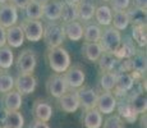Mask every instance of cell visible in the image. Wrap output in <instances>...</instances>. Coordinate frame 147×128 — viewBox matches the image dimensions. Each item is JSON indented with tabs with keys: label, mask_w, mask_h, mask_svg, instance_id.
Masks as SVG:
<instances>
[{
	"label": "cell",
	"mask_w": 147,
	"mask_h": 128,
	"mask_svg": "<svg viewBox=\"0 0 147 128\" xmlns=\"http://www.w3.org/2000/svg\"><path fill=\"white\" fill-rule=\"evenodd\" d=\"M46 58L50 69L54 73H58V74H63L70 67V62H72L69 53L63 46L49 49L46 54Z\"/></svg>",
	"instance_id": "cell-1"
},
{
	"label": "cell",
	"mask_w": 147,
	"mask_h": 128,
	"mask_svg": "<svg viewBox=\"0 0 147 128\" xmlns=\"http://www.w3.org/2000/svg\"><path fill=\"white\" fill-rule=\"evenodd\" d=\"M121 33L118 30H115L114 27L109 26L105 30L101 32V37H100V44L101 49H102L104 53H109L115 55V53L118 51L121 42Z\"/></svg>",
	"instance_id": "cell-2"
},
{
	"label": "cell",
	"mask_w": 147,
	"mask_h": 128,
	"mask_svg": "<svg viewBox=\"0 0 147 128\" xmlns=\"http://www.w3.org/2000/svg\"><path fill=\"white\" fill-rule=\"evenodd\" d=\"M45 44L49 49L61 46L63 41L65 40L63 31V24L59 22H49L46 26H44V35H42Z\"/></svg>",
	"instance_id": "cell-3"
},
{
	"label": "cell",
	"mask_w": 147,
	"mask_h": 128,
	"mask_svg": "<svg viewBox=\"0 0 147 128\" xmlns=\"http://www.w3.org/2000/svg\"><path fill=\"white\" fill-rule=\"evenodd\" d=\"M36 65H37V55L31 49L23 50L16 60V67L19 74H33Z\"/></svg>",
	"instance_id": "cell-4"
},
{
	"label": "cell",
	"mask_w": 147,
	"mask_h": 128,
	"mask_svg": "<svg viewBox=\"0 0 147 128\" xmlns=\"http://www.w3.org/2000/svg\"><path fill=\"white\" fill-rule=\"evenodd\" d=\"M63 77L65 79L68 90H78L84 85L86 81V73L81 65H70L69 68L63 73Z\"/></svg>",
	"instance_id": "cell-5"
},
{
	"label": "cell",
	"mask_w": 147,
	"mask_h": 128,
	"mask_svg": "<svg viewBox=\"0 0 147 128\" xmlns=\"http://www.w3.org/2000/svg\"><path fill=\"white\" fill-rule=\"evenodd\" d=\"M24 33V39H27L31 42H38L42 40L44 35V24L41 21L36 19H24L21 24Z\"/></svg>",
	"instance_id": "cell-6"
},
{
	"label": "cell",
	"mask_w": 147,
	"mask_h": 128,
	"mask_svg": "<svg viewBox=\"0 0 147 128\" xmlns=\"http://www.w3.org/2000/svg\"><path fill=\"white\" fill-rule=\"evenodd\" d=\"M76 95H77L78 102H80V108L82 106L84 110L95 109L96 108L98 93L95 89L88 86H82L78 90H76Z\"/></svg>",
	"instance_id": "cell-7"
},
{
	"label": "cell",
	"mask_w": 147,
	"mask_h": 128,
	"mask_svg": "<svg viewBox=\"0 0 147 128\" xmlns=\"http://www.w3.org/2000/svg\"><path fill=\"white\" fill-rule=\"evenodd\" d=\"M46 91L55 99H59L68 91L65 79H64L63 74H58L54 73L47 78L46 81Z\"/></svg>",
	"instance_id": "cell-8"
},
{
	"label": "cell",
	"mask_w": 147,
	"mask_h": 128,
	"mask_svg": "<svg viewBox=\"0 0 147 128\" xmlns=\"http://www.w3.org/2000/svg\"><path fill=\"white\" fill-rule=\"evenodd\" d=\"M37 87V79L33 74H18L14 78V89L22 96L30 95Z\"/></svg>",
	"instance_id": "cell-9"
},
{
	"label": "cell",
	"mask_w": 147,
	"mask_h": 128,
	"mask_svg": "<svg viewBox=\"0 0 147 128\" xmlns=\"http://www.w3.org/2000/svg\"><path fill=\"white\" fill-rule=\"evenodd\" d=\"M134 78L132 77L131 73H117V79H115V86L111 92L113 95L117 96H124L127 92H129L134 86Z\"/></svg>",
	"instance_id": "cell-10"
},
{
	"label": "cell",
	"mask_w": 147,
	"mask_h": 128,
	"mask_svg": "<svg viewBox=\"0 0 147 128\" xmlns=\"http://www.w3.org/2000/svg\"><path fill=\"white\" fill-rule=\"evenodd\" d=\"M18 22V9L10 3L0 4V27L9 28Z\"/></svg>",
	"instance_id": "cell-11"
},
{
	"label": "cell",
	"mask_w": 147,
	"mask_h": 128,
	"mask_svg": "<svg viewBox=\"0 0 147 128\" xmlns=\"http://www.w3.org/2000/svg\"><path fill=\"white\" fill-rule=\"evenodd\" d=\"M117 98L113 95V92H105L102 91L101 93H98L97 96V102H96V109L101 113V114H111L114 113V110L117 109Z\"/></svg>",
	"instance_id": "cell-12"
},
{
	"label": "cell",
	"mask_w": 147,
	"mask_h": 128,
	"mask_svg": "<svg viewBox=\"0 0 147 128\" xmlns=\"http://www.w3.org/2000/svg\"><path fill=\"white\" fill-rule=\"evenodd\" d=\"M5 37H7V46L10 49H18L24 42V33L21 24H14L12 27L5 30Z\"/></svg>",
	"instance_id": "cell-13"
},
{
	"label": "cell",
	"mask_w": 147,
	"mask_h": 128,
	"mask_svg": "<svg viewBox=\"0 0 147 128\" xmlns=\"http://www.w3.org/2000/svg\"><path fill=\"white\" fill-rule=\"evenodd\" d=\"M129 64H131V74L134 78V81L138 77L142 78L147 69V62H146L145 53L137 50V53L129 59Z\"/></svg>",
	"instance_id": "cell-14"
},
{
	"label": "cell",
	"mask_w": 147,
	"mask_h": 128,
	"mask_svg": "<svg viewBox=\"0 0 147 128\" xmlns=\"http://www.w3.org/2000/svg\"><path fill=\"white\" fill-rule=\"evenodd\" d=\"M33 115H35L36 121L40 122H49L53 116V106L49 101L44 100V99H37L33 102Z\"/></svg>",
	"instance_id": "cell-15"
},
{
	"label": "cell",
	"mask_w": 147,
	"mask_h": 128,
	"mask_svg": "<svg viewBox=\"0 0 147 128\" xmlns=\"http://www.w3.org/2000/svg\"><path fill=\"white\" fill-rule=\"evenodd\" d=\"M61 1L60 0H47L42 4V18H46L49 22L60 21Z\"/></svg>",
	"instance_id": "cell-16"
},
{
	"label": "cell",
	"mask_w": 147,
	"mask_h": 128,
	"mask_svg": "<svg viewBox=\"0 0 147 128\" xmlns=\"http://www.w3.org/2000/svg\"><path fill=\"white\" fill-rule=\"evenodd\" d=\"M59 100V106L63 110L64 113H74L80 109V102H78L77 95H76V91L73 90H68L61 98L58 99Z\"/></svg>",
	"instance_id": "cell-17"
},
{
	"label": "cell",
	"mask_w": 147,
	"mask_h": 128,
	"mask_svg": "<svg viewBox=\"0 0 147 128\" xmlns=\"http://www.w3.org/2000/svg\"><path fill=\"white\" fill-rule=\"evenodd\" d=\"M136 53H137V49H136L134 41L127 36V37H124V40L121 39L119 49L115 53V58L118 60H127V59H131Z\"/></svg>",
	"instance_id": "cell-18"
},
{
	"label": "cell",
	"mask_w": 147,
	"mask_h": 128,
	"mask_svg": "<svg viewBox=\"0 0 147 128\" xmlns=\"http://www.w3.org/2000/svg\"><path fill=\"white\" fill-rule=\"evenodd\" d=\"M63 31L65 39H69L70 41H81L83 37V24L80 21L63 23Z\"/></svg>",
	"instance_id": "cell-19"
},
{
	"label": "cell",
	"mask_w": 147,
	"mask_h": 128,
	"mask_svg": "<svg viewBox=\"0 0 147 128\" xmlns=\"http://www.w3.org/2000/svg\"><path fill=\"white\" fill-rule=\"evenodd\" d=\"M102 122H104L102 114L96 108L95 109L84 110L83 116H82V123H83L84 128H101Z\"/></svg>",
	"instance_id": "cell-20"
},
{
	"label": "cell",
	"mask_w": 147,
	"mask_h": 128,
	"mask_svg": "<svg viewBox=\"0 0 147 128\" xmlns=\"http://www.w3.org/2000/svg\"><path fill=\"white\" fill-rule=\"evenodd\" d=\"M3 102H4L5 112H18L22 106V95L16 90H12L4 93Z\"/></svg>",
	"instance_id": "cell-21"
},
{
	"label": "cell",
	"mask_w": 147,
	"mask_h": 128,
	"mask_svg": "<svg viewBox=\"0 0 147 128\" xmlns=\"http://www.w3.org/2000/svg\"><path fill=\"white\" fill-rule=\"evenodd\" d=\"M102 53L104 51L101 49L98 42H83V46H82V55H83V58L87 59L88 62H92V63L97 62Z\"/></svg>",
	"instance_id": "cell-22"
},
{
	"label": "cell",
	"mask_w": 147,
	"mask_h": 128,
	"mask_svg": "<svg viewBox=\"0 0 147 128\" xmlns=\"http://www.w3.org/2000/svg\"><path fill=\"white\" fill-rule=\"evenodd\" d=\"M129 106L133 110L136 114H143L146 113L147 109V98L145 95V92L142 91H138V92H134L133 95L131 96V99L128 100Z\"/></svg>",
	"instance_id": "cell-23"
},
{
	"label": "cell",
	"mask_w": 147,
	"mask_h": 128,
	"mask_svg": "<svg viewBox=\"0 0 147 128\" xmlns=\"http://www.w3.org/2000/svg\"><path fill=\"white\" fill-rule=\"evenodd\" d=\"M96 7L94 3L88 0H81L77 4V12H78V19L83 22H88L94 18Z\"/></svg>",
	"instance_id": "cell-24"
},
{
	"label": "cell",
	"mask_w": 147,
	"mask_h": 128,
	"mask_svg": "<svg viewBox=\"0 0 147 128\" xmlns=\"http://www.w3.org/2000/svg\"><path fill=\"white\" fill-rule=\"evenodd\" d=\"M4 123L3 128H23L24 118L19 112H5L4 110Z\"/></svg>",
	"instance_id": "cell-25"
},
{
	"label": "cell",
	"mask_w": 147,
	"mask_h": 128,
	"mask_svg": "<svg viewBox=\"0 0 147 128\" xmlns=\"http://www.w3.org/2000/svg\"><path fill=\"white\" fill-rule=\"evenodd\" d=\"M95 19L98 26H105L109 27L111 26V18H113V10L109 5H101L97 7L95 10Z\"/></svg>",
	"instance_id": "cell-26"
},
{
	"label": "cell",
	"mask_w": 147,
	"mask_h": 128,
	"mask_svg": "<svg viewBox=\"0 0 147 128\" xmlns=\"http://www.w3.org/2000/svg\"><path fill=\"white\" fill-rule=\"evenodd\" d=\"M60 19L63 23H69L73 21H78V12H77V5L70 4L67 1H61V13Z\"/></svg>",
	"instance_id": "cell-27"
},
{
	"label": "cell",
	"mask_w": 147,
	"mask_h": 128,
	"mask_svg": "<svg viewBox=\"0 0 147 128\" xmlns=\"http://www.w3.org/2000/svg\"><path fill=\"white\" fill-rule=\"evenodd\" d=\"M101 27L95 23H87L83 26V37L84 42H98L101 37Z\"/></svg>",
	"instance_id": "cell-28"
},
{
	"label": "cell",
	"mask_w": 147,
	"mask_h": 128,
	"mask_svg": "<svg viewBox=\"0 0 147 128\" xmlns=\"http://www.w3.org/2000/svg\"><path fill=\"white\" fill-rule=\"evenodd\" d=\"M118 62L119 60L115 58V55L109 54V53H102L101 56L98 58L97 63H98V68L101 69V72H113L117 68Z\"/></svg>",
	"instance_id": "cell-29"
},
{
	"label": "cell",
	"mask_w": 147,
	"mask_h": 128,
	"mask_svg": "<svg viewBox=\"0 0 147 128\" xmlns=\"http://www.w3.org/2000/svg\"><path fill=\"white\" fill-rule=\"evenodd\" d=\"M111 27H114L115 30L124 31L127 27L129 26V19H128V14L125 10H115L113 12V18H111Z\"/></svg>",
	"instance_id": "cell-30"
},
{
	"label": "cell",
	"mask_w": 147,
	"mask_h": 128,
	"mask_svg": "<svg viewBox=\"0 0 147 128\" xmlns=\"http://www.w3.org/2000/svg\"><path fill=\"white\" fill-rule=\"evenodd\" d=\"M14 64V53L9 46L0 47V70H8Z\"/></svg>",
	"instance_id": "cell-31"
},
{
	"label": "cell",
	"mask_w": 147,
	"mask_h": 128,
	"mask_svg": "<svg viewBox=\"0 0 147 128\" xmlns=\"http://www.w3.org/2000/svg\"><path fill=\"white\" fill-rule=\"evenodd\" d=\"M24 13H26L27 19L40 21L42 18V5L35 0H30L28 4L24 7Z\"/></svg>",
	"instance_id": "cell-32"
},
{
	"label": "cell",
	"mask_w": 147,
	"mask_h": 128,
	"mask_svg": "<svg viewBox=\"0 0 147 128\" xmlns=\"http://www.w3.org/2000/svg\"><path fill=\"white\" fill-rule=\"evenodd\" d=\"M117 109H118V113H119V115L121 119H123V122H128V123H134V121L137 119V114L133 112V110L131 109V106H129V102L125 101V102H120L119 105H117Z\"/></svg>",
	"instance_id": "cell-33"
},
{
	"label": "cell",
	"mask_w": 147,
	"mask_h": 128,
	"mask_svg": "<svg viewBox=\"0 0 147 128\" xmlns=\"http://www.w3.org/2000/svg\"><path fill=\"white\" fill-rule=\"evenodd\" d=\"M115 79H117V73L113 72H102L100 76V87L105 92H111L115 86Z\"/></svg>",
	"instance_id": "cell-34"
},
{
	"label": "cell",
	"mask_w": 147,
	"mask_h": 128,
	"mask_svg": "<svg viewBox=\"0 0 147 128\" xmlns=\"http://www.w3.org/2000/svg\"><path fill=\"white\" fill-rule=\"evenodd\" d=\"M132 40L134 41V44H137L138 46L145 47L147 44V36H146V24H138L132 27Z\"/></svg>",
	"instance_id": "cell-35"
},
{
	"label": "cell",
	"mask_w": 147,
	"mask_h": 128,
	"mask_svg": "<svg viewBox=\"0 0 147 128\" xmlns=\"http://www.w3.org/2000/svg\"><path fill=\"white\" fill-rule=\"evenodd\" d=\"M128 14V19L129 23H132L133 26H138V24H146V12L140 10L134 7H131L125 10Z\"/></svg>",
	"instance_id": "cell-36"
},
{
	"label": "cell",
	"mask_w": 147,
	"mask_h": 128,
	"mask_svg": "<svg viewBox=\"0 0 147 128\" xmlns=\"http://www.w3.org/2000/svg\"><path fill=\"white\" fill-rule=\"evenodd\" d=\"M14 90V77L7 70L0 72V92L7 93Z\"/></svg>",
	"instance_id": "cell-37"
},
{
	"label": "cell",
	"mask_w": 147,
	"mask_h": 128,
	"mask_svg": "<svg viewBox=\"0 0 147 128\" xmlns=\"http://www.w3.org/2000/svg\"><path fill=\"white\" fill-rule=\"evenodd\" d=\"M102 128H124V122L120 116L118 115H110L102 122Z\"/></svg>",
	"instance_id": "cell-38"
},
{
	"label": "cell",
	"mask_w": 147,
	"mask_h": 128,
	"mask_svg": "<svg viewBox=\"0 0 147 128\" xmlns=\"http://www.w3.org/2000/svg\"><path fill=\"white\" fill-rule=\"evenodd\" d=\"M131 5V0H110V8L113 12L115 10H127Z\"/></svg>",
	"instance_id": "cell-39"
},
{
	"label": "cell",
	"mask_w": 147,
	"mask_h": 128,
	"mask_svg": "<svg viewBox=\"0 0 147 128\" xmlns=\"http://www.w3.org/2000/svg\"><path fill=\"white\" fill-rule=\"evenodd\" d=\"M28 1L30 0H8V3H10L17 9H24V7L28 4Z\"/></svg>",
	"instance_id": "cell-40"
},
{
	"label": "cell",
	"mask_w": 147,
	"mask_h": 128,
	"mask_svg": "<svg viewBox=\"0 0 147 128\" xmlns=\"http://www.w3.org/2000/svg\"><path fill=\"white\" fill-rule=\"evenodd\" d=\"M133 3V7L137 8L140 10H143L146 12V8H147V0H131Z\"/></svg>",
	"instance_id": "cell-41"
},
{
	"label": "cell",
	"mask_w": 147,
	"mask_h": 128,
	"mask_svg": "<svg viewBox=\"0 0 147 128\" xmlns=\"http://www.w3.org/2000/svg\"><path fill=\"white\" fill-rule=\"evenodd\" d=\"M30 128H50V126L46 122H40V121H36L35 119V121L30 124Z\"/></svg>",
	"instance_id": "cell-42"
},
{
	"label": "cell",
	"mask_w": 147,
	"mask_h": 128,
	"mask_svg": "<svg viewBox=\"0 0 147 128\" xmlns=\"http://www.w3.org/2000/svg\"><path fill=\"white\" fill-rule=\"evenodd\" d=\"M7 45V37H5V28L0 27V47Z\"/></svg>",
	"instance_id": "cell-43"
},
{
	"label": "cell",
	"mask_w": 147,
	"mask_h": 128,
	"mask_svg": "<svg viewBox=\"0 0 147 128\" xmlns=\"http://www.w3.org/2000/svg\"><path fill=\"white\" fill-rule=\"evenodd\" d=\"M141 124H142V128H146V113L141 114Z\"/></svg>",
	"instance_id": "cell-44"
},
{
	"label": "cell",
	"mask_w": 147,
	"mask_h": 128,
	"mask_svg": "<svg viewBox=\"0 0 147 128\" xmlns=\"http://www.w3.org/2000/svg\"><path fill=\"white\" fill-rule=\"evenodd\" d=\"M64 1H67V3H70V4H76V5H77L78 3L81 1V0H64Z\"/></svg>",
	"instance_id": "cell-45"
},
{
	"label": "cell",
	"mask_w": 147,
	"mask_h": 128,
	"mask_svg": "<svg viewBox=\"0 0 147 128\" xmlns=\"http://www.w3.org/2000/svg\"><path fill=\"white\" fill-rule=\"evenodd\" d=\"M35 1H37V3H40V4L42 5V4H45V3L47 1V0H35Z\"/></svg>",
	"instance_id": "cell-46"
},
{
	"label": "cell",
	"mask_w": 147,
	"mask_h": 128,
	"mask_svg": "<svg viewBox=\"0 0 147 128\" xmlns=\"http://www.w3.org/2000/svg\"><path fill=\"white\" fill-rule=\"evenodd\" d=\"M5 3H8V0H0V4H5Z\"/></svg>",
	"instance_id": "cell-47"
},
{
	"label": "cell",
	"mask_w": 147,
	"mask_h": 128,
	"mask_svg": "<svg viewBox=\"0 0 147 128\" xmlns=\"http://www.w3.org/2000/svg\"><path fill=\"white\" fill-rule=\"evenodd\" d=\"M102 1H110V0H102Z\"/></svg>",
	"instance_id": "cell-48"
},
{
	"label": "cell",
	"mask_w": 147,
	"mask_h": 128,
	"mask_svg": "<svg viewBox=\"0 0 147 128\" xmlns=\"http://www.w3.org/2000/svg\"><path fill=\"white\" fill-rule=\"evenodd\" d=\"M0 128H3V126H1V124H0Z\"/></svg>",
	"instance_id": "cell-49"
}]
</instances>
